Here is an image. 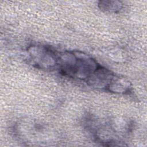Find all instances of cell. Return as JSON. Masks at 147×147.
<instances>
[{"instance_id":"6da1fadb","label":"cell","mask_w":147,"mask_h":147,"mask_svg":"<svg viewBox=\"0 0 147 147\" xmlns=\"http://www.w3.org/2000/svg\"><path fill=\"white\" fill-rule=\"evenodd\" d=\"M14 133L17 138L22 143L29 144L48 143L49 140L48 129L44 125L35 121L22 120L17 123L14 127Z\"/></svg>"},{"instance_id":"3957f363","label":"cell","mask_w":147,"mask_h":147,"mask_svg":"<svg viewBox=\"0 0 147 147\" xmlns=\"http://www.w3.org/2000/svg\"><path fill=\"white\" fill-rule=\"evenodd\" d=\"M28 59L32 65L46 71L56 69L57 51L45 45H32L27 49Z\"/></svg>"},{"instance_id":"7a4b0ae2","label":"cell","mask_w":147,"mask_h":147,"mask_svg":"<svg viewBox=\"0 0 147 147\" xmlns=\"http://www.w3.org/2000/svg\"><path fill=\"white\" fill-rule=\"evenodd\" d=\"M109 121L91 118L86 123L88 132L96 142L108 146L122 145L123 142Z\"/></svg>"},{"instance_id":"277c9868","label":"cell","mask_w":147,"mask_h":147,"mask_svg":"<svg viewBox=\"0 0 147 147\" xmlns=\"http://www.w3.org/2000/svg\"><path fill=\"white\" fill-rule=\"evenodd\" d=\"M99 8L105 11L117 13L120 11L123 7V3L117 1H102L98 3Z\"/></svg>"}]
</instances>
